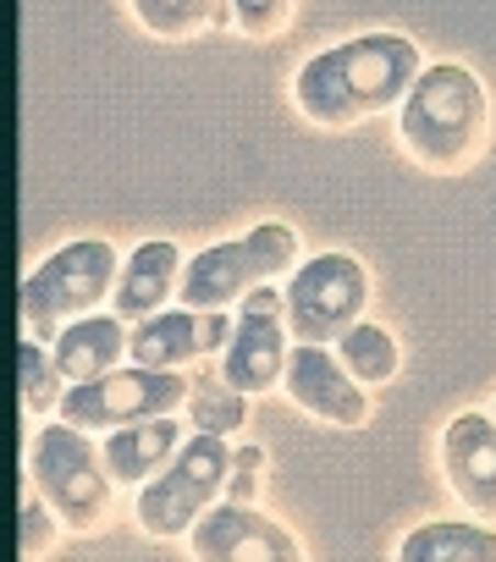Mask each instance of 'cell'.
<instances>
[{"label": "cell", "instance_id": "obj_22", "mask_svg": "<svg viewBox=\"0 0 496 562\" xmlns=\"http://www.w3.org/2000/svg\"><path fill=\"white\" fill-rule=\"evenodd\" d=\"M226 7H232L237 34H248V40H277V34L293 23L298 0H226Z\"/></svg>", "mask_w": 496, "mask_h": 562}, {"label": "cell", "instance_id": "obj_8", "mask_svg": "<svg viewBox=\"0 0 496 562\" xmlns=\"http://www.w3.org/2000/svg\"><path fill=\"white\" fill-rule=\"evenodd\" d=\"M370 304V270L353 254H315L288 281V326L298 342L331 348L342 342Z\"/></svg>", "mask_w": 496, "mask_h": 562}, {"label": "cell", "instance_id": "obj_26", "mask_svg": "<svg viewBox=\"0 0 496 562\" xmlns=\"http://www.w3.org/2000/svg\"><path fill=\"white\" fill-rule=\"evenodd\" d=\"M491 419H496V403H491Z\"/></svg>", "mask_w": 496, "mask_h": 562}, {"label": "cell", "instance_id": "obj_6", "mask_svg": "<svg viewBox=\"0 0 496 562\" xmlns=\"http://www.w3.org/2000/svg\"><path fill=\"white\" fill-rule=\"evenodd\" d=\"M237 469V452L226 447V436H210V430H193L182 441V452L138 491V529L155 535V540H177V535H193V524L226 496V480Z\"/></svg>", "mask_w": 496, "mask_h": 562}, {"label": "cell", "instance_id": "obj_25", "mask_svg": "<svg viewBox=\"0 0 496 562\" xmlns=\"http://www.w3.org/2000/svg\"><path fill=\"white\" fill-rule=\"evenodd\" d=\"M237 469L260 474V469H266V447H237Z\"/></svg>", "mask_w": 496, "mask_h": 562}, {"label": "cell", "instance_id": "obj_1", "mask_svg": "<svg viewBox=\"0 0 496 562\" xmlns=\"http://www.w3.org/2000/svg\"><path fill=\"white\" fill-rule=\"evenodd\" d=\"M419 72H425V56L408 34H359V40L315 50L293 72V105L304 122L342 133L370 116L403 111Z\"/></svg>", "mask_w": 496, "mask_h": 562}, {"label": "cell", "instance_id": "obj_24", "mask_svg": "<svg viewBox=\"0 0 496 562\" xmlns=\"http://www.w3.org/2000/svg\"><path fill=\"white\" fill-rule=\"evenodd\" d=\"M226 496H232V502H255V496H260V474L232 469V480H226Z\"/></svg>", "mask_w": 496, "mask_h": 562}, {"label": "cell", "instance_id": "obj_20", "mask_svg": "<svg viewBox=\"0 0 496 562\" xmlns=\"http://www.w3.org/2000/svg\"><path fill=\"white\" fill-rule=\"evenodd\" d=\"M61 381H67V375H61L56 353H45L40 337H23V342H18V397H23V414H29V419L61 414V397H67Z\"/></svg>", "mask_w": 496, "mask_h": 562}, {"label": "cell", "instance_id": "obj_16", "mask_svg": "<svg viewBox=\"0 0 496 562\" xmlns=\"http://www.w3.org/2000/svg\"><path fill=\"white\" fill-rule=\"evenodd\" d=\"M50 353L67 381H100V375L122 370V359H133V331H122L116 315H83L56 337Z\"/></svg>", "mask_w": 496, "mask_h": 562}, {"label": "cell", "instance_id": "obj_14", "mask_svg": "<svg viewBox=\"0 0 496 562\" xmlns=\"http://www.w3.org/2000/svg\"><path fill=\"white\" fill-rule=\"evenodd\" d=\"M182 248L171 243V237H155V243H138L133 254H127V265H122V288H116V315L122 321H149V315H160L171 299H177V288H182Z\"/></svg>", "mask_w": 496, "mask_h": 562}, {"label": "cell", "instance_id": "obj_13", "mask_svg": "<svg viewBox=\"0 0 496 562\" xmlns=\"http://www.w3.org/2000/svg\"><path fill=\"white\" fill-rule=\"evenodd\" d=\"M441 474L469 518L496 524V419L458 414L441 430Z\"/></svg>", "mask_w": 496, "mask_h": 562}, {"label": "cell", "instance_id": "obj_10", "mask_svg": "<svg viewBox=\"0 0 496 562\" xmlns=\"http://www.w3.org/2000/svg\"><path fill=\"white\" fill-rule=\"evenodd\" d=\"M188 551L193 562H309L304 540L255 502H215L193 524Z\"/></svg>", "mask_w": 496, "mask_h": 562}, {"label": "cell", "instance_id": "obj_15", "mask_svg": "<svg viewBox=\"0 0 496 562\" xmlns=\"http://www.w3.org/2000/svg\"><path fill=\"white\" fill-rule=\"evenodd\" d=\"M182 425H177V414H160V419H144V425H122V430H111L100 447H105V463H111V474H116V485H127V491H144L177 452H182Z\"/></svg>", "mask_w": 496, "mask_h": 562}, {"label": "cell", "instance_id": "obj_2", "mask_svg": "<svg viewBox=\"0 0 496 562\" xmlns=\"http://www.w3.org/2000/svg\"><path fill=\"white\" fill-rule=\"evenodd\" d=\"M397 138L436 177L469 171L491 144V94H485V83L458 61L425 67L419 83L408 89L403 111H397Z\"/></svg>", "mask_w": 496, "mask_h": 562}, {"label": "cell", "instance_id": "obj_23", "mask_svg": "<svg viewBox=\"0 0 496 562\" xmlns=\"http://www.w3.org/2000/svg\"><path fill=\"white\" fill-rule=\"evenodd\" d=\"M61 529H67V524H61V513H56V507H50L40 491H29V496H23V562L50 557Z\"/></svg>", "mask_w": 496, "mask_h": 562}, {"label": "cell", "instance_id": "obj_3", "mask_svg": "<svg viewBox=\"0 0 496 562\" xmlns=\"http://www.w3.org/2000/svg\"><path fill=\"white\" fill-rule=\"evenodd\" d=\"M122 288V259L105 237H78V243H61L50 259H40L29 276H23V326L29 337H61L72 321L94 315L105 299H116Z\"/></svg>", "mask_w": 496, "mask_h": 562}, {"label": "cell", "instance_id": "obj_4", "mask_svg": "<svg viewBox=\"0 0 496 562\" xmlns=\"http://www.w3.org/2000/svg\"><path fill=\"white\" fill-rule=\"evenodd\" d=\"M29 480L61 513V524L72 535H94L111 518L116 474L105 463V447H94L89 430H78L67 419L34 430V441H29Z\"/></svg>", "mask_w": 496, "mask_h": 562}, {"label": "cell", "instance_id": "obj_19", "mask_svg": "<svg viewBox=\"0 0 496 562\" xmlns=\"http://www.w3.org/2000/svg\"><path fill=\"white\" fill-rule=\"evenodd\" d=\"M188 425L193 430H210V436H237L243 430V419H248V397L215 370H204V375H193V392H188Z\"/></svg>", "mask_w": 496, "mask_h": 562}, {"label": "cell", "instance_id": "obj_21", "mask_svg": "<svg viewBox=\"0 0 496 562\" xmlns=\"http://www.w3.org/2000/svg\"><path fill=\"white\" fill-rule=\"evenodd\" d=\"M337 353H342V364H348V375H353L359 386H386V381L397 375V364H403L392 331L375 326V321H359V326L337 342Z\"/></svg>", "mask_w": 496, "mask_h": 562}, {"label": "cell", "instance_id": "obj_18", "mask_svg": "<svg viewBox=\"0 0 496 562\" xmlns=\"http://www.w3.org/2000/svg\"><path fill=\"white\" fill-rule=\"evenodd\" d=\"M127 7L149 40L182 45V40H199L204 29H215V12L226 0H127Z\"/></svg>", "mask_w": 496, "mask_h": 562}, {"label": "cell", "instance_id": "obj_17", "mask_svg": "<svg viewBox=\"0 0 496 562\" xmlns=\"http://www.w3.org/2000/svg\"><path fill=\"white\" fill-rule=\"evenodd\" d=\"M397 562H496V529L480 518H430L403 535Z\"/></svg>", "mask_w": 496, "mask_h": 562}, {"label": "cell", "instance_id": "obj_9", "mask_svg": "<svg viewBox=\"0 0 496 562\" xmlns=\"http://www.w3.org/2000/svg\"><path fill=\"white\" fill-rule=\"evenodd\" d=\"M293 326H288V293L277 288H260L237 304V326H232V342L221 353V375L243 392V397H266L288 381V364H293V348H288Z\"/></svg>", "mask_w": 496, "mask_h": 562}, {"label": "cell", "instance_id": "obj_12", "mask_svg": "<svg viewBox=\"0 0 496 562\" xmlns=\"http://www.w3.org/2000/svg\"><path fill=\"white\" fill-rule=\"evenodd\" d=\"M232 315L226 310H160L149 321L133 326V364H149V370H182L193 359H210V353H226L232 342Z\"/></svg>", "mask_w": 496, "mask_h": 562}, {"label": "cell", "instance_id": "obj_7", "mask_svg": "<svg viewBox=\"0 0 496 562\" xmlns=\"http://www.w3.org/2000/svg\"><path fill=\"white\" fill-rule=\"evenodd\" d=\"M188 392H193V381L182 370L122 364V370H111L100 381H72L56 419H67V425L89 430V436H111L122 425H144V419L188 408Z\"/></svg>", "mask_w": 496, "mask_h": 562}, {"label": "cell", "instance_id": "obj_5", "mask_svg": "<svg viewBox=\"0 0 496 562\" xmlns=\"http://www.w3.org/2000/svg\"><path fill=\"white\" fill-rule=\"evenodd\" d=\"M298 265V232L288 221H260L255 232H243L232 243H215L182 265L177 304L188 310H232L248 293L271 288L282 270Z\"/></svg>", "mask_w": 496, "mask_h": 562}, {"label": "cell", "instance_id": "obj_11", "mask_svg": "<svg viewBox=\"0 0 496 562\" xmlns=\"http://www.w3.org/2000/svg\"><path fill=\"white\" fill-rule=\"evenodd\" d=\"M282 386H288V397H293L309 419H320V425H337V430H364V425H370V392L348 375L342 353H331V348L298 342Z\"/></svg>", "mask_w": 496, "mask_h": 562}]
</instances>
